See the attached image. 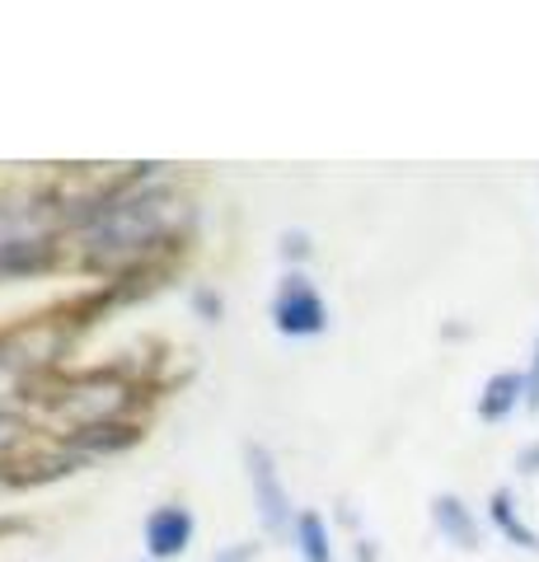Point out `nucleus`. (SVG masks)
<instances>
[{
    "label": "nucleus",
    "instance_id": "nucleus-1",
    "mask_svg": "<svg viewBox=\"0 0 539 562\" xmlns=\"http://www.w3.org/2000/svg\"><path fill=\"white\" fill-rule=\"evenodd\" d=\"M183 225V202L169 188H132L117 202L85 216V254L90 262H136L146 268L155 249H173Z\"/></svg>",
    "mask_w": 539,
    "mask_h": 562
},
{
    "label": "nucleus",
    "instance_id": "nucleus-2",
    "mask_svg": "<svg viewBox=\"0 0 539 562\" xmlns=\"http://www.w3.org/2000/svg\"><path fill=\"white\" fill-rule=\"evenodd\" d=\"M272 328L282 338H319L328 328V305L305 272H287L272 295Z\"/></svg>",
    "mask_w": 539,
    "mask_h": 562
},
{
    "label": "nucleus",
    "instance_id": "nucleus-3",
    "mask_svg": "<svg viewBox=\"0 0 539 562\" xmlns=\"http://www.w3.org/2000/svg\"><path fill=\"white\" fill-rule=\"evenodd\" d=\"M245 464H249V487H254V506H258V520H263L268 535H291L295 530V516H291V497L282 487V469H277L272 450L268 446H249L245 450Z\"/></svg>",
    "mask_w": 539,
    "mask_h": 562
},
{
    "label": "nucleus",
    "instance_id": "nucleus-4",
    "mask_svg": "<svg viewBox=\"0 0 539 562\" xmlns=\"http://www.w3.org/2000/svg\"><path fill=\"white\" fill-rule=\"evenodd\" d=\"M193 530H198V520L188 506H155V512L146 516V549L155 562H165V558H179L188 543H193Z\"/></svg>",
    "mask_w": 539,
    "mask_h": 562
},
{
    "label": "nucleus",
    "instance_id": "nucleus-5",
    "mask_svg": "<svg viewBox=\"0 0 539 562\" xmlns=\"http://www.w3.org/2000/svg\"><path fill=\"white\" fill-rule=\"evenodd\" d=\"M431 525H437V535L446 543H456V549H464V553L479 549V520L456 497V492H441V497H431Z\"/></svg>",
    "mask_w": 539,
    "mask_h": 562
},
{
    "label": "nucleus",
    "instance_id": "nucleus-6",
    "mask_svg": "<svg viewBox=\"0 0 539 562\" xmlns=\"http://www.w3.org/2000/svg\"><path fill=\"white\" fill-rule=\"evenodd\" d=\"M57 262V244L33 235V239H0V277H33Z\"/></svg>",
    "mask_w": 539,
    "mask_h": 562
},
{
    "label": "nucleus",
    "instance_id": "nucleus-7",
    "mask_svg": "<svg viewBox=\"0 0 539 562\" xmlns=\"http://www.w3.org/2000/svg\"><path fill=\"white\" fill-rule=\"evenodd\" d=\"M516 403H526V375L497 371L479 394V417L483 422H507L516 413Z\"/></svg>",
    "mask_w": 539,
    "mask_h": 562
},
{
    "label": "nucleus",
    "instance_id": "nucleus-8",
    "mask_svg": "<svg viewBox=\"0 0 539 562\" xmlns=\"http://www.w3.org/2000/svg\"><path fill=\"white\" fill-rule=\"evenodd\" d=\"M295 553H301V562H334V535H328V520L319 512H301L295 516Z\"/></svg>",
    "mask_w": 539,
    "mask_h": 562
},
{
    "label": "nucleus",
    "instance_id": "nucleus-9",
    "mask_svg": "<svg viewBox=\"0 0 539 562\" xmlns=\"http://www.w3.org/2000/svg\"><path fill=\"white\" fill-rule=\"evenodd\" d=\"M489 516H493V525H497V530H502V535H507V539L516 543V549H539V535L530 530L526 520L516 516V502H512V492H507V487H497V492H493V502H489Z\"/></svg>",
    "mask_w": 539,
    "mask_h": 562
},
{
    "label": "nucleus",
    "instance_id": "nucleus-10",
    "mask_svg": "<svg viewBox=\"0 0 539 562\" xmlns=\"http://www.w3.org/2000/svg\"><path fill=\"white\" fill-rule=\"evenodd\" d=\"M136 431L132 422H94V427H80V431H71V441L76 446H85V450H123V446H132L136 441Z\"/></svg>",
    "mask_w": 539,
    "mask_h": 562
},
{
    "label": "nucleus",
    "instance_id": "nucleus-11",
    "mask_svg": "<svg viewBox=\"0 0 539 562\" xmlns=\"http://www.w3.org/2000/svg\"><path fill=\"white\" fill-rule=\"evenodd\" d=\"M33 436V427L20 417V413H10V408H0V464H10V454L20 450L24 441Z\"/></svg>",
    "mask_w": 539,
    "mask_h": 562
},
{
    "label": "nucleus",
    "instance_id": "nucleus-12",
    "mask_svg": "<svg viewBox=\"0 0 539 562\" xmlns=\"http://www.w3.org/2000/svg\"><path fill=\"white\" fill-rule=\"evenodd\" d=\"M305 254H310V235H305V231L282 235V258H287V262H301Z\"/></svg>",
    "mask_w": 539,
    "mask_h": 562
},
{
    "label": "nucleus",
    "instance_id": "nucleus-13",
    "mask_svg": "<svg viewBox=\"0 0 539 562\" xmlns=\"http://www.w3.org/2000/svg\"><path fill=\"white\" fill-rule=\"evenodd\" d=\"M526 408L539 413V338H535V357H530V371H526Z\"/></svg>",
    "mask_w": 539,
    "mask_h": 562
},
{
    "label": "nucleus",
    "instance_id": "nucleus-14",
    "mask_svg": "<svg viewBox=\"0 0 539 562\" xmlns=\"http://www.w3.org/2000/svg\"><path fill=\"white\" fill-rule=\"evenodd\" d=\"M258 558V543H231V549H221L212 562H254Z\"/></svg>",
    "mask_w": 539,
    "mask_h": 562
},
{
    "label": "nucleus",
    "instance_id": "nucleus-15",
    "mask_svg": "<svg viewBox=\"0 0 539 562\" xmlns=\"http://www.w3.org/2000/svg\"><path fill=\"white\" fill-rule=\"evenodd\" d=\"M193 310L202 314V319H221V295H212V291H198V295H193Z\"/></svg>",
    "mask_w": 539,
    "mask_h": 562
},
{
    "label": "nucleus",
    "instance_id": "nucleus-16",
    "mask_svg": "<svg viewBox=\"0 0 539 562\" xmlns=\"http://www.w3.org/2000/svg\"><path fill=\"white\" fill-rule=\"evenodd\" d=\"M516 469H520V473H539V441L516 454Z\"/></svg>",
    "mask_w": 539,
    "mask_h": 562
}]
</instances>
